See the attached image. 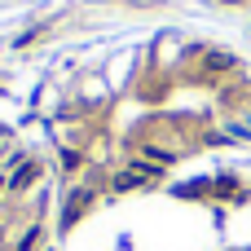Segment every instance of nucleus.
Returning a JSON list of instances; mask_svg holds the SVG:
<instances>
[{"label": "nucleus", "mask_w": 251, "mask_h": 251, "mask_svg": "<svg viewBox=\"0 0 251 251\" xmlns=\"http://www.w3.org/2000/svg\"><path fill=\"white\" fill-rule=\"evenodd\" d=\"M35 243H40V225L22 234V243H18V251H35Z\"/></svg>", "instance_id": "2"}, {"label": "nucleus", "mask_w": 251, "mask_h": 251, "mask_svg": "<svg viewBox=\"0 0 251 251\" xmlns=\"http://www.w3.org/2000/svg\"><path fill=\"white\" fill-rule=\"evenodd\" d=\"M0 190H9V176H4V172H0Z\"/></svg>", "instance_id": "4"}, {"label": "nucleus", "mask_w": 251, "mask_h": 251, "mask_svg": "<svg viewBox=\"0 0 251 251\" xmlns=\"http://www.w3.org/2000/svg\"><path fill=\"white\" fill-rule=\"evenodd\" d=\"M35 176H40V163H18L13 176H9V190H13V194H18V190H31Z\"/></svg>", "instance_id": "1"}, {"label": "nucleus", "mask_w": 251, "mask_h": 251, "mask_svg": "<svg viewBox=\"0 0 251 251\" xmlns=\"http://www.w3.org/2000/svg\"><path fill=\"white\" fill-rule=\"evenodd\" d=\"M141 154H146V159H154V163H172V154H168V150H159V146H146Z\"/></svg>", "instance_id": "3"}]
</instances>
